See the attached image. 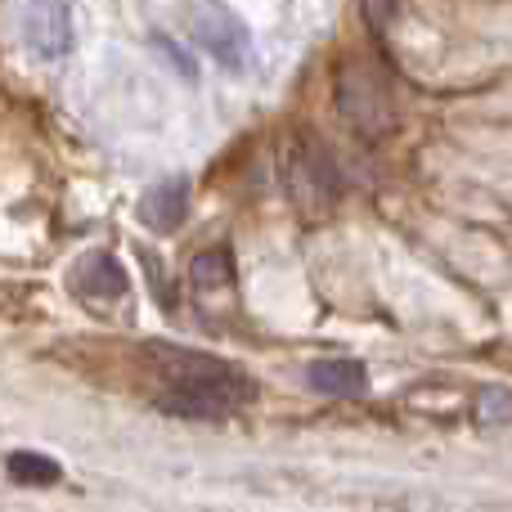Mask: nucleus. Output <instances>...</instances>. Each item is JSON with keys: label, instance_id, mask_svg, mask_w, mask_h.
Segmentation results:
<instances>
[{"label": "nucleus", "instance_id": "obj_1", "mask_svg": "<svg viewBox=\"0 0 512 512\" xmlns=\"http://www.w3.org/2000/svg\"><path fill=\"white\" fill-rule=\"evenodd\" d=\"M149 355L158 360V369L167 373V382H171V391L158 396L162 414L207 423V418L234 414V409L248 405L256 396V387L234 369V364L212 360V355L180 351V346H167V342H149Z\"/></svg>", "mask_w": 512, "mask_h": 512}, {"label": "nucleus", "instance_id": "obj_2", "mask_svg": "<svg viewBox=\"0 0 512 512\" xmlns=\"http://www.w3.org/2000/svg\"><path fill=\"white\" fill-rule=\"evenodd\" d=\"M337 113L364 135V140H382L396 131L400 104H396V81L369 59H346L337 68Z\"/></svg>", "mask_w": 512, "mask_h": 512}, {"label": "nucleus", "instance_id": "obj_3", "mask_svg": "<svg viewBox=\"0 0 512 512\" xmlns=\"http://www.w3.org/2000/svg\"><path fill=\"white\" fill-rule=\"evenodd\" d=\"M283 185H288L292 203L306 216H324L328 207L342 198V171H337L333 153L324 140L310 131H297L288 144V162H283Z\"/></svg>", "mask_w": 512, "mask_h": 512}, {"label": "nucleus", "instance_id": "obj_4", "mask_svg": "<svg viewBox=\"0 0 512 512\" xmlns=\"http://www.w3.org/2000/svg\"><path fill=\"white\" fill-rule=\"evenodd\" d=\"M189 32H194V41L203 45V50L221 63V68H230V72L248 68L252 32H248V23H243L234 9L216 5V0H198V5L189 9Z\"/></svg>", "mask_w": 512, "mask_h": 512}, {"label": "nucleus", "instance_id": "obj_5", "mask_svg": "<svg viewBox=\"0 0 512 512\" xmlns=\"http://www.w3.org/2000/svg\"><path fill=\"white\" fill-rule=\"evenodd\" d=\"M23 41L41 59H63L72 50V9L63 0H27Z\"/></svg>", "mask_w": 512, "mask_h": 512}, {"label": "nucleus", "instance_id": "obj_6", "mask_svg": "<svg viewBox=\"0 0 512 512\" xmlns=\"http://www.w3.org/2000/svg\"><path fill=\"white\" fill-rule=\"evenodd\" d=\"M72 288H77V297L95 301V306H104V301H122L126 297V270L117 256L108 252H90L77 261V270H72Z\"/></svg>", "mask_w": 512, "mask_h": 512}, {"label": "nucleus", "instance_id": "obj_7", "mask_svg": "<svg viewBox=\"0 0 512 512\" xmlns=\"http://www.w3.org/2000/svg\"><path fill=\"white\" fill-rule=\"evenodd\" d=\"M306 382L319 396H364L369 373H364L360 360H315L306 369Z\"/></svg>", "mask_w": 512, "mask_h": 512}, {"label": "nucleus", "instance_id": "obj_8", "mask_svg": "<svg viewBox=\"0 0 512 512\" xmlns=\"http://www.w3.org/2000/svg\"><path fill=\"white\" fill-rule=\"evenodd\" d=\"M185 198H189V185L180 176H171V180H158V185L144 194V203H140V216L153 225V230H176L180 221H185Z\"/></svg>", "mask_w": 512, "mask_h": 512}, {"label": "nucleus", "instance_id": "obj_9", "mask_svg": "<svg viewBox=\"0 0 512 512\" xmlns=\"http://www.w3.org/2000/svg\"><path fill=\"white\" fill-rule=\"evenodd\" d=\"M189 283H194L198 301H212L216 292H230L234 288V261L230 252H203L194 256V265H189Z\"/></svg>", "mask_w": 512, "mask_h": 512}, {"label": "nucleus", "instance_id": "obj_10", "mask_svg": "<svg viewBox=\"0 0 512 512\" xmlns=\"http://www.w3.org/2000/svg\"><path fill=\"white\" fill-rule=\"evenodd\" d=\"M5 472H9V481H14V486H54V481L63 477L59 463L45 459V454H32V450L9 454Z\"/></svg>", "mask_w": 512, "mask_h": 512}, {"label": "nucleus", "instance_id": "obj_11", "mask_svg": "<svg viewBox=\"0 0 512 512\" xmlns=\"http://www.w3.org/2000/svg\"><path fill=\"white\" fill-rule=\"evenodd\" d=\"M477 418H481V423H512V391H504V387H481Z\"/></svg>", "mask_w": 512, "mask_h": 512}, {"label": "nucleus", "instance_id": "obj_12", "mask_svg": "<svg viewBox=\"0 0 512 512\" xmlns=\"http://www.w3.org/2000/svg\"><path fill=\"white\" fill-rule=\"evenodd\" d=\"M153 50H158L162 59H167L171 68H176V72H180V77H185V81H194V77H198V63L189 59V54L180 50L176 41H167V36H153Z\"/></svg>", "mask_w": 512, "mask_h": 512}]
</instances>
